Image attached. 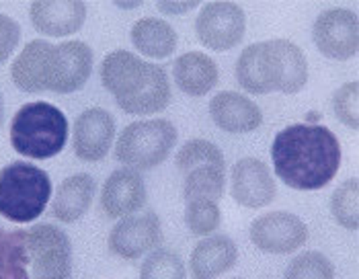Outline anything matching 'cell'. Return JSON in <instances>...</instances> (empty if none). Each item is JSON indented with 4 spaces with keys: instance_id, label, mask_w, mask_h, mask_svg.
<instances>
[{
    "instance_id": "cell-32",
    "label": "cell",
    "mask_w": 359,
    "mask_h": 279,
    "mask_svg": "<svg viewBox=\"0 0 359 279\" xmlns=\"http://www.w3.org/2000/svg\"><path fill=\"white\" fill-rule=\"evenodd\" d=\"M4 121V99H2V93H0V125Z\"/></svg>"
},
{
    "instance_id": "cell-33",
    "label": "cell",
    "mask_w": 359,
    "mask_h": 279,
    "mask_svg": "<svg viewBox=\"0 0 359 279\" xmlns=\"http://www.w3.org/2000/svg\"><path fill=\"white\" fill-rule=\"evenodd\" d=\"M232 279H243V278H232Z\"/></svg>"
},
{
    "instance_id": "cell-15",
    "label": "cell",
    "mask_w": 359,
    "mask_h": 279,
    "mask_svg": "<svg viewBox=\"0 0 359 279\" xmlns=\"http://www.w3.org/2000/svg\"><path fill=\"white\" fill-rule=\"evenodd\" d=\"M146 185L134 168L113 170L101 189V207L109 218H126L140 212L146 203Z\"/></svg>"
},
{
    "instance_id": "cell-24",
    "label": "cell",
    "mask_w": 359,
    "mask_h": 279,
    "mask_svg": "<svg viewBox=\"0 0 359 279\" xmlns=\"http://www.w3.org/2000/svg\"><path fill=\"white\" fill-rule=\"evenodd\" d=\"M175 165H177V170L185 177L187 172H191L197 167L226 168V161H224L222 150L214 142L195 138L185 142L179 148V152L175 156Z\"/></svg>"
},
{
    "instance_id": "cell-30",
    "label": "cell",
    "mask_w": 359,
    "mask_h": 279,
    "mask_svg": "<svg viewBox=\"0 0 359 279\" xmlns=\"http://www.w3.org/2000/svg\"><path fill=\"white\" fill-rule=\"evenodd\" d=\"M19 39H21L19 23L0 13V64H4L8 56L17 50Z\"/></svg>"
},
{
    "instance_id": "cell-23",
    "label": "cell",
    "mask_w": 359,
    "mask_h": 279,
    "mask_svg": "<svg viewBox=\"0 0 359 279\" xmlns=\"http://www.w3.org/2000/svg\"><path fill=\"white\" fill-rule=\"evenodd\" d=\"M183 183V199H214L220 201L226 189V168L218 167H197L187 172Z\"/></svg>"
},
{
    "instance_id": "cell-20",
    "label": "cell",
    "mask_w": 359,
    "mask_h": 279,
    "mask_svg": "<svg viewBox=\"0 0 359 279\" xmlns=\"http://www.w3.org/2000/svg\"><path fill=\"white\" fill-rule=\"evenodd\" d=\"M95 191H97V183L88 172H79L62 181L52 201V214L55 220L64 224L81 220L93 203Z\"/></svg>"
},
{
    "instance_id": "cell-21",
    "label": "cell",
    "mask_w": 359,
    "mask_h": 279,
    "mask_svg": "<svg viewBox=\"0 0 359 279\" xmlns=\"http://www.w3.org/2000/svg\"><path fill=\"white\" fill-rule=\"evenodd\" d=\"M132 43L140 54L163 60L177 50V31L165 19L144 17L132 27Z\"/></svg>"
},
{
    "instance_id": "cell-7",
    "label": "cell",
    "mask_w": 359,
    "mask_h": 279,
    "mask_svg": "<svg viewBox=\"0 0 359 279\" xmlns=\"http://www.w3.org/2000/svg\"><path fill=\"white\" fill-rule=\"evenodd\" d=\"M177 144V128L168 119H140L123 128L115 144L117 163L134 170L163 165Z\"/></svg>"
},
{
    "instance_id": "cell-10",
    "label": "cell",
    "mask_w": 359,
    "mask_h": 279,
    "mask_svg": "<svg viewBox=\"0 0 359 279\" xmlns=\"http://www.w3.org/2000/svg\"><path fill=\"white\" fill-rule=\"evenodd\" d=\"M314 46L323 56L331 60H349L358 54L359 21L349 8L323 11L312 29Z\"/></svg>"
},
{
    "instance_id": "cell-11",
    "label": "cell",
    "mask_w": 359,
    "mask_h": 279,
    "mask_svg": "<svg viewBox=\"0 0 359 279\" xmlns=\"http://www.w3.org/2000/svg\"><path fill=\"white\" fill-rule=\"evenodd\" d=\"M163 243V228L156 212L132 214L111 228L109 251L123 261H136L142 254L158 249Z\"/></svg>"
},
{
    "instance_id": "cell-29",
    "label": "cell",
    "mask_w": 359,
    "mask_h": 279,
    "mask_svg": "<svg viewBox=\"0 0 359 279\" xmlns=\"http://www.w3.org/2000/svg\"><path fill=\"white\" fill-rule=\"evenodd\" d=\"M359 84L353 83L343 84L334 95H332V109L341 123H345L351 130L359 128Z\"/></svg>"
},
{
    "instance_id": "cell-5",
    "label": "cell",
    "mask_w": 359,
    "mask_h": 279,
    "mask_svg": "<svg viewBox=\"0 0 359 279\" xmlns=\"http://www.w3.org/2000/svg\"><path fill=\"white\" fill-rule=\"evenodd\" d=\"M68 142V119L52 103L33 101L23 105L11 121L13 148L33 161L57 156Z\"/></svg>"
},
{
    "instance_id": "cell-6",
    "label": "cell",
    "mask_w": 359,
    "mask_h": 279,
    "mask_svg": "<svg viewBox=\"0 0 359 279\" xmlns=\"http://www.w3.org/2000/svg\"><path fill=\"white\" fill-rule=\"evenodd\" d=\"M52 197V181L43 168L23 161L0 168V216L29 224L39 218Z\"/></svg>"
},
{
    "instance_id": "cell-26",
    "label": "cell",
    "mask_w": 359,
    "mask_h": 279,
    "mask_svg": "<svg viewBox=\"0 0 359 279\" xmlns=\"http://www.w3.org/2000/svg\"><path fill=\"white\" fill-rule=\"evenodd\" d=\"M140 279H187L183 259L170 249H154L140 267Z\"/></svg>"
},
{
    "instance_id": "cell-18",
    "label": "cell",
    "mask_w": 359,
    "mask_h": 279,
    "mask_svg": "<svg viewBox=\"0 0 359 279\" xmlns=\"http://www.w3.org/2000/svg\"><path fill=\"white\" fill-rule=\"evenodd\" d=\"M238 261V247L226 234H212L197 243L189 257L194 279H218L228 273Z\"/></svg>"
},
{
    "instance_id": "cell-2",
    "label": "cell",
    "mask_w": 359,
    "mask_h": 279,
    "mask_svg": "<svg viewBox=\"0 0 359 279\" xmlns=\"http://www.w3.org/2000/svg\"><path fill=\"white\" fill-rule=\"evenodd\" d=\"M93 62V50L84 41L70 39L54 46L46 39H33L13 62L11 76L23 93L70 95L90 79Z\"/></svg>"
},
{
    "instance_id": "cell-17",
    "label": "cell",
    "mask_w": 359,
    "mask_h": 279,
    "mask_svg": "<svg viewBox=\"0 0 359 279\" xmlns=\"http://www.w3.org/2000/svg\"><path fill=\"white\" fill-rule=\"evenodd\" d=\"M210 117L228 134H249L263 125L259 105L234 90H222L210 99Z\"/></svg>"
},
{
    "instance_id": "cell-9",
    "label": "cell",
    "mask_w": 359,
    "mask_h": 279,
    "mask_svg": "<svg viewBox=\"0 0 359 279\" xmlns=\"http://www.w3.org/2000/svg\"><path fill=\"white\" fill-rule=\"evenodd\" d=\"M247 31V15L234 2H208L201 6L195 33L203 48L214 52L234 50Z\"/></svg>"
},
{
    "instance_id": "cell-12",
    "label": "cell",
    "mask_w": 359,
    "mask_h": 279,
    "mask_svg": "<svg viewBox=\"0 0 359 279\" xmlns=\"http://www.w3.org/2000/svg\"><path fill=\"white\" fill-rule=\"evenodd\" d=\"M250 240L259 251L290 254L306 245L308 226L296 214L269 212L250 224Z\"/></svg>"
},
{
    "instance_id": "cell-28",
    "label": "cell",
    "mask_w": 359,
    "mask_h": 279,
    "mask_svg": "<svg viewBox=\"0 0 359 279\" xmlns=\"http://www.w3.org/2000/svg\"><path fill=\"white\" fill-rule=\"evenodd\" d=\"M283 279H334V267L323 252L306 251L287 265Z\"/></svg>"
},
{
    "instance_id": "cell-16",
    "label": "cell",
    "mask_w": 359,
    "mask_h": 279,
    "mask_svg": "<svg viewBox=\"0 0 359 279\" xmlns=\"http://www.w3.org/2000/svg\"><path fill=\"white\" fill-rule=\"evenodd\" d=\"M29 19L48 37H68L84 25L86 4L81 0H39L29 6Z\"/></svg>"
},
{
    "instance_id": "cell-1",
    "label": "cell",
    "mask_w": 359,
    "mask_h": 279,
    "mask_svg": "<svg viewBox=\"0 0 359 279\" xmlns=\"http://www.w3.org/2000/svg\"><path fill=\"white\" fill-rule=\"evenodd\" d=\"M271 161L283 185L298 191H318L339 172L341 144L325 125L294 123L273 138Z\"/></svg>"
},
{
    "instance_id": "cell-31",
    "label": "cell",
    "mask_w": 359,
    "mask_h": 279,
    "mask_svg": "<svg viewBox=\"0 0 359 279\" xmlns=\"http://www.w3.org/2000/svg\"><path fill=\"white\" fill-rule=\"evenodd\" d=\"M199 6V2H158L156 8L165 15H183Z\"/></svg>"
},
{
    "instance_id": "cell-13",
    "label": "cell",
    "mask_w": 359,
    "mask_h": 279,
    "mask_svg": "<svg viewBox=\"0 0 359 279\" xmlns=\"http://www.w3.org/2000/svg\"><path fill=\"white\" fill-rule=\"evenodd\" d=\"M230 193L238 205L249 210H261L276 199V179L263 161L245 156L232 165Z\"/></svg>"
},
{
    "instance_id": "cell-19",
    "label": "cell",
    "mask_w": 359,
    "mask_h": 279,
    "mask_svg": "<svg viewBox=\"0 0 359 279\" xmlns=\"http://www.w3.org/2000/svg\"><path fill=\"white\" fill-rule=\"evenodd\" d=\"M172 79L187 97H205L218 84V64L203 52H187L175 60Z\"/></svg>"
},
{
    "instance_id": "cell-27",
    "label": "cell",
    "mask_w": 359,
    "mask_h": 279,
    "mask_svg": "<svg viewBox=\"0 0 359 279\" xmlns=\"http://www.w3.org/2000/svg\"><path fill=\"white\" fill-rule=\"evenodd\" d=\"M222 222V212L218 201L214 199H194L185 203V224L195 236L214 234Z\"/></svg>"
},
{
    "instance_id": "cell-25",
    "label": "cell",
    "mask_w": 359,
    "mask_h": 279,
    "mask_svg": "<svg viewBox=\"0 0 359 279\" xmlns=\"http://www.w3.org/2000/svg\"><path fill=\"white\" fill-rule=\"evenodd\" d=\"M331 212L339 226L345 230L359 228V183L358 179H347L337 187L331 197Z\"/></svg>"
},
{
    "instance_id": "cell-8",
    "label": "cell",
    "mask_w": 359,
    "mask_h": 279,
    "mask_svg": "<svg viewBox=\"0 0 359 279\" xmlns=\"http://www.w3.org/2000/svg\"><path fill=\"white\" fill-rule=\"evenodd\" d=\"M31 279L72 278V243L54 224H37L27 230Z\"/></svg>"
},
{
    "instance_id": "cell-14",
    "label": "cell",
    "mask_w": 359,
    "mask_h": 279,
    "mask_svg": "<svg viewBox=\"0 0 359 279\" xmlns=\"http://www.w3.org/2000/svg\"><path fill=\"white\" fill-rule=\"evenodd\" d=\"M74 154L84 163H99L111 150L115 138V119L107 109L90 107L74 121Z\"/></svg>"
},
{
    "instance_id": "cell-4",
    "label": "cell",
    "mask_w": 359,
    "mask_h": 279,
    "mask_svg": "<svg viewBox=\"0 0 359 279\" xmlns=\"http://www.w3.org/2000/svg\"><path fill=\"white\" fill-rule=\"evenodd\" d=\"M236 81L250 95H296L308 83V62L287 39L250 43L236 60Z\"/></svg>"
},
{
    "instance_id": "cell-22",
    "label": "cell",
    "mask_w": 359,
    "mask_h": 279,
    "mask_svg": "<svg viewBox=\"0 0 359 279\" xmlns=\"http://www.w3.org/2000/svg\"><path fill=\"white\" fill-rule=\"evenodd\" d=\"M0 279H31L27 230L0 228Z\"/></svg>"
},
{
    "instance_id": "cell-3",
    "label": "cell",
    "mask_w": 359,
    "mask_h": 279,
    "mask_svg": "<svg viewBox=\"0 0 359 279\" xmlns=\"http://www.w3.org/2000/svg\"><path fill=\"white\" fill-rule=\"evenodd\" d=\"M101 83L130 115H154L170 105L172 93L166 70L128 50H115L101 64Z\"/></svg>"
}]
</instances>
